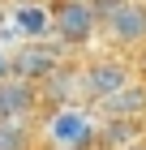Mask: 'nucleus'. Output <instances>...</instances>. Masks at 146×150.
I'll return each instance as SVG.
<instances>
[{"mask_svg": "<svg viewBox=\"0 0 146 150\" xmlns=\"http://www.w3.org/2000/svg\"><path fill=\"white\" fill-rule=\"evenodd\" d=\"M120 4H125V0H90V9L99 13V26H103V22H108V17H112V13H116V9H120Z\"/></svg>", "mask_w": 146, "mask_h": 150, "instance_id": "12", "label": "nucleus"}, {"mask_svg": "<svg viewBox=\"0 0 146 150\" xmlns=\"http://www.w3.org/2000/svg\"><path fill=\"white\" fill-rule=\"evenodd\" d=\"M99 120H142L146 116V77H133L116 94H108L103 103H95Z\"/></svg>", "mask_w": 146, "mask_h": 150, "instance_id": "7", "label": "nucleus"}, {"mask_svg": "<svg viewBox=\"0 0 146 150\" xmlns=\"http://www.w3.org/2000/svg\"><path fill=\"white\" fill-rule=\"evenodd\" d=\"M13 47H17V43H13ZM13 47H9V43H0V81L13 77Z\"/></svg>", "mask_w": 146, "mask_h": 150, "instance_id": "13", "label": "nucleus"}, {"mask_svg": "<svg viewBox=\"0 0 146 150\" xmlns=\"http://www.w3.org/2000/svg\"><path fill=\"white\" fill-rule=\"evenodd\" d=\"M39 99L43 103H52V107H60V103H78L82 99V69H52L43 81H39Z\"/></svg>", "mask_w": 146, "mask_h": 150, "instance_id": "9", "label": "nucleus"}, {"mask_svg": "<svg viewBox=\"0 0 146 150\" xmlns=\"http://www.w3.org/2000/svg\"><path fill=\"white\" fill-rule=\"evenodd\" d=\"M137 77H146V47L137 52Z\"/></svg>", "mask_w": 146, "mask_h": 150, "instance_id": "14", "label": "nucleus"}, {"mask_svg": "<svg viewBox=\"0 0 146 150\" xmlns=\"http://www.w3.org/2000/svg\"><path fill=\"white\" fill-rule=\"evenodd\" d=\"M39 99V81L26 77H4L0 81V120H34Z\"/></svg>", "mask_w": 146, "mask_h": 150, "instance_id": "6", "label": "nucleus"}, {"mask_svg": "<svg viewBox=\"0 0 146 150\" xmlns=\"http://www.w3.org/2000/svg\"><path fill=\"white\" fill-rule=\"evenodd\" d=\"M129 81H133V64H125L116 56H99L82 69V99L86 103H103L108 94H116Z\"/></svg>", "mask_w": 146, "mask_h": 150, "instance_id": "3", "label": "nucleus"}, {"mask_svg": "<svg viewBox=\"0 0 146 150\" xmlns=\"http://www.w3.org/2000/svg\"><path fill=\"white\" fill-rule=\"evenodd\" d=\"M99 137V116L82 103H60L43 120V142L52 150H90Z\"/></svg>", "mask_w": 146, "mask_h": 150, "instance_id": "1", "label": "nucleus"}, {"mask_svg": "<svg viewBox=\"0 0 146 150\" xmlns=\"http://www.w3.org/2000/svg\"><path fill=\"white\" fill-rule=\"evenodd\" d=\"M120 150H146V142H129V146H120Z\"/></svg>", "mask_w": 146, "mask_h": 150, "instance_id": "15", "label": "nucleus"}, {"mask_svg": "<svg viewBox=\"0 0 146 150\" xmlns=\"http://www.w3.org/2000/svg\"><path fill=\"white\" fill-rule=\"evenodd\" d=\"M9 26L26 39H52V4L43 0H17L9 9Z\"/></svg>", "mask_w": 146, "mask_h": 150, "instance_id": "8", "label": "nucleus"}, {"mask_svg": "<svg viewBox=\"0 0 146 150\" xmlns=\"http://www.w3.org/2000/svg\"><path fill=\"white\" fill-rule=\"evenodd\" d=\"M52 69H60V52L47 43V39H26V43L13 47V77L43 81Z\"/></svg>", "mask_w": 146, "mask_h": 150, "instance_id": "4", "label": "nucleus"}, {"mask_svg": "<svg viewBox=\"0 0 146 150\" xmlns=\"http://www.w3.org/2000/svg\"><path fill=\"white\" fill-rule=\"evenodd\" d=\"M133 125L137 120H99V150H120V146H129V142H137L133 137Z\"/></svg>", "mask_w": 146, "mask_h": 150, "instance_id": "10", "label": "nucleus"}, {"mask_svg": "<svg viewBox=\"0 0 146 150\" xmlns=\"http://www.w3.org/2000/svg\"><path fill=\"white\" fill-rule=\"evenodd\" d=\"M103 30L116 47H146V0H125L103 22Z\"/></svg>", "mask_w": 146, "mask_h": 150, "instance_id": "5", "label": "nucleus"}, {"mask_svg": "<svg viewBox=\"0 0 146 150\" xmlns=\"http://www.w3.org/2000/svg\"><path fill=\"white\" fill-rule=\"evenodd\" d=\"M0 150H30V120H0Z\"/></svg>", "mask_w": 146, "mask_h": 150, "instance_id": "11", "label": "nucleus"}, {"mask_svg": "<svg viewBox=\"0 0 146 150\" xmlns=\"http://www.w3.org/2000/svg\"><path fill=\"white\" fill-rule=\"evenodd\" d=\"M99 30V13L90 0H56L52 4V39L65 47H86Z\"/></svg>", "mask_w": 146, "mask_h": 150, "instance_id": "2", "label": "nucleus"}]
</instances>
